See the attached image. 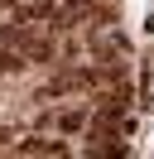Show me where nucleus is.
<instances>
[{
	"label": "nucleus",
	"instance_id": "obj_1",
	"mask_svg": "<svg viewBox=\"0 0 154 159\" xmlns=\"http://www.w3.org/2000/svg\"><path fill=\"white\" fill-rule=\"evenodd\" d=\"M87 120H92V111H87V106H63V111H53V116H43V125L58 130V135H82Z\"/></svg>",
	"mask_w": 154,
	"mask_h": 159
},
{
	"label": "nucleus",
	"instance_id": "obj_2",
	"mask_svg": "<svg viewBox=\"0 0 154 159\" xmlns=\"http://www.w3.org/2000/svg\"><path fill=\"white\" fill-rule=\"evenodd\" d=\"M24 68V58H19L15 48H0V77H10V72H19Z\"/></svg>",
	"mask_w": 154,
	"mask_h": 159
}]
</instances>
